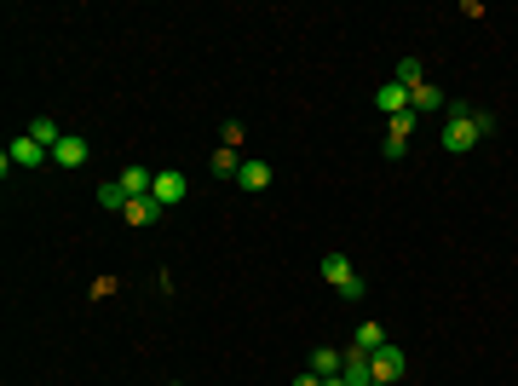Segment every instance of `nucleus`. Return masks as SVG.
Wrapping results in <instances>:
<instances>
[{
  "label": "nucleus",
  "mask_w": 518,
  "mask_h": 386,
  "mask_svg": "<svg viewBox=\"0 0 518 386\" xmlns=\"http://www.w3.org/2000/svg\"><path fill=\"white\" fill-rule=\"evenodd\" d=\"M167 386H179V381H167Z\"/></svg>",
  "instance_id": "b1692460"
},
{
  "label": "nucleus",
  "mask_w": 518,
  "mask_h": 386,
  "mask_svg": "<svg viewBox=\"0 0 518 386\" xmlns=\"http://www.w3.org/2000/svg\"><path fill=\"white\" fill-rule=\"evenodd\" d=\"M317 271H323V283H328V288H335V294H340V300H352V306H357V300H363V294H368V283H363V277H357V265H352V260H345V254H340V248H335V254H323V265H317Z\"/></svg>",
  "instance_id": "f03ea898"
},
{
  "label": "nucleus",
  "mask_w": 518,
  "mask_h": 386,
  "mask_svg": "<svg viewBox=\"0 0 518 386\" xmlns=\"http://www.w3.org/2000/svg\"><path fill=\"white\" fill-rule=\"evenodd\" d=\"M237 185H242V190H271V162H259V156H242Z\"/></svg>",
  "instance_id": "9b49d317"
},
{
  "label": "nucleus",
  "mask_w": 518,
  "mask_h": 386,
  "mask_svg": "<svg viewBox=\"0 0 518 386\" xmlns=\"http://www.w3.org/2000/svg\"><path fill=\"white\" fill-rule=\"evenodd\" d=\"M368 386H386V381H368Z\"/></svg>",
  "instance_id": "5701e85b"
},
{
  "label": "nucleus",
  "mask_w": 518,
  "mask_h": 386,
  "mask_svg": "<svg viewBox=\"0 0 518 386\" xmlns=\"http://www.w3.org/2000/svg\"><path fill=\"white\" fill-rule=\"evenodd\" d=\"M380 156H386V162H403V156H409V139H392V133H386V150H380Z\"/></svg>",
  "instance_id": "aec40b11"
},
{
  "label": "nucleus",
  "mask_w": 518,
  "mask_h": 386,
  "mask_svg": "<svg viewBox=\"0 0 518 386\" xmlns=\"http://www.w3.org/2000/svg\"><path fill=\"white\" fill-rule=\"evenodd\" d=\"M443 104H449V99H443V92L432 87V81H421V87L409 92V110H415V116H421V110H443Z\"/></svg>",
  "instance_id": "4468645a"
},
{
  "label": "nucleus",
  "mask_w": 518,
  "mask_h": 386,
  "mask_svg": "<svg viewBox=\"0 0 518 386\" xmlns=\"http://www.w3.org/2000/svg\"><path fill=\"white\" fill-rule=\"evenodd\" d=\"M340 364H345V352H335V346H317L312 352V375H323V381H335Z\"/></svg>",
  "instance_id": "f8f14e48"
},
{
  "label": "nucleus",
  "mask_w": 518,
  "mask_h": 386,
  "mask_svg": "<svg viewBox=\"0 0 518 386\" xmlns=\"http://www.w3.org/2000/svg\"><path fill=\"white\" fill-rule=\"evenodd\" d=\"M207 167H214L219 179H237V173H242V156H237V150H225V144H219V150H214V162H207Z\"/></svg>",
  "instance_id": "f3484780"
},
{
  "label": "nucleus",
  "mask_w": 518,
  "mask_h": 386,
  "mask_svg": "<svg viewBox=\"0 0 518 386\" xmlns=\"http://www.w3.org/2000/svg\"><path fill=\"white\" fill-rule=\"evenodd\" d=\"M352 346H357V352H368V358H375V352H380V346H386V329H380V323H357V334H352Z\"/></svg>",
  "instance_id": "ddd939ff"
},
{
  "label": "nucleus",
  "mask_w": 518,
  "mask_h": 386,
  "mask_svg": "<svg viewBox=\"0 0 518 386\" xmlns=\"http://www.w3.org/2000/svg\"><path fill=\"white\" fill-rule=\"evenodd\" d=\"M86 156H93V150H86V139H81V133H64V139L53 144V162H58V167H81Z\"/></svg>",
  "instance_id": "1a4fd4ad"
},
{
  "label": "nucleus",
  "mask_w": 518,
  "mask_h": 386,
  "mask_svg": "<svg viewBox=\"0 0 518 386\" xmlns=\"http://www.w3.org/2000/svg\"><path fill=\"white\" fill-rule=\"evenodd\" d=\"M184 197H190V179H184L179 167L156 173V202H162V208H173V202H184Z\"/></svg>",
  "instance_id": "39448f33"
},
{
  "label": "nucleus",
  "mask_w": 518,
  "mask_h": 386,
  "mask_svg": "<svg viewBox=\"0 0 518 386\" xmlns=\"http://www.w3.org/2000/svg\"><path fill=\"white\" fill-rule=\"evenodd\" d=\"M98 208H104V213H121V208H127V190H121V179H104V185H98Z\"/></svg>",
  "instance_id": "2eb2a0df"
},
{
  "label": "nucleus",
  "mask_w": 518,
  "mask_h": 386,
  "mask_svg": "<svg viewBox=\"0 0 518 386\" xmlns=\"http://www.w3.org/2000/svg\"><path fill=\"white\" fill-rule=\"evenodd\" d=\"M368 369H375V381H386V386H398L403 375H409V358H403V346H380L375 358H368Z\"/></svg>",
  "instance_id": "7ed1b4c3"
},
{
  "label": "nucleus",
  "mask_w": 518,
  "mask_h": 386,
  "mask_svg": "<svg viewBox=\"0 0 518 386\" xmlns=\"http://www.w3.org/2000/svg\"><path fill=\"white\" fill-rule=\"evenodd\" d=\"M340 381H345V386H368V381H375V369H368V352H357V346H345Z\"/></svg>",
  "instance_id": "6e6552de"
},
{
  "label": "nucleus",
  "mask_w": 518,
  "mask_h": 386,
  "mask_svg": "<svg viewBox=\"0 0 518 386\" xmlns=\"http://www.w3.org/2000/svg\"><path fill=\"white\" fill-rule=\"evenodd\" d=\"M29 139H35V144H46V150H53V144L64 139V133H58V122H53V116H35V122H29Z\"/></svg>",
  "instance_id": "a211bd4d"
},
{
  "label": "nucleus",
  "mask_w": 518,
  "mask_h": 386,
  "mask_svg": "<svg viewBox=\"0 0 518 386\" xmlns=\"http://www.w3.org/2000/svg\"><path fill=\"white\" fill-rule=\"evenodd\" d=\"M12 162H18V167H41V162H53V150H46V144H35L29 139V133H23V139H12Z\"/></svg>",
  "instance_id": "9d476101"
},
{
  "label": "nucleus",
  "mask_w": 518,
  "mask_h": 386,
  "mask_svg": "<svg viewBox=\"0 0 518 386\" xmlns=\"http://www.w3.org/2000/svg\"><path fill=\"white\" fill-rule=\"evenodd\" d=\"M375 104H380V116H386V122H392V116H403V110H409V87H398V81H380V87H375Z\"/></svg>",
  "instance_id": "20e7f679"
},
{
  "label": "nucleus",
  "mask_w": 518,
  "mask_h": 386,
  "mask_svg": "<svg viewBox=\"0 0 518 386\" xmlns=\"http://www.w3.org/2000/svg\"><path fill=\"white\" fill-rule=\"evenodd\" d=\"M415 127H421V116H415V110H403V116H392V122H386V133H392V139H409Z\"/></svg>",
  "instance_id": "6ab92c4d"
},
{
  "label": "nucleus",
  "mask_w": 518,
  "mask_h": 386,
  "mask_svg": "<svg viewBox=\"0 0 518 386\" xmlns=\"http://www.w3.org/2000/svg\"><path fill=\"white\" fill-rule=\"evenodd\" d=\"M323 386H345V381H340V375H335V381H323Z\"/></svg>",
  "instance_id": "4be33fe9"
},
{
  "label": "nucleus",
  "mask_w": 518,
  "mask_h": 386,
  "mask_svg": "<svg viewBox=\"0 0 518 386\" xmlns=\"http://www.w3.org/2000/svg\"><path fill=\"white\" fill-rule=\"evenodd\" d=\"M490 133H496V116L490 110H473V104H443V150L449 156H466L473 150L478 139H490Z\"/></svg>",
  "instance_id": "f257e3e1"
},
{
  "label": "nucleus",
  "mask_w": 518,
  "mask_h": 386,
  "mask_svg": "<svg viewBox=\"0 0 518 386\" xmlns=\"http://www.w3.org/2000/svg\"><path fill=\"white\" fill-rule=\"evenodd\" d=\"M294 386H323V375H312V369H305V375H294Z\"/></svg>",
  "instance_id": "412c9836"
},
{
  "label": "nucleus",
  "mask_w": 518,
  "mask_h": 386,
  "mask_svg": "<svg viewBox=\"0 0 518 386\" xmlns=\"http://www.w3.org/2000/svg\"><path fill=\"white\" fill-rule=\"evenodd\" d=\"M162 213H167V208H162L156 197H133L127 208H121V220H127V225H139V231H144V225H156Z\"/></svg>",
  "instance_id": "0eeeda50"
},
{
  "label": "nucleus",
  "mask_w": 518,
  "mask_h": 386,
  "mask_svg": "<svg viewBox=\"0 0 518 386\" xmlns=\"http://www.w3.org/2000/svg\"><path fill=\"white\" fill-rule=\"evenodd\" d=\"M121 190H127V202L133 197H156V173H150V167H139V162H133V167H121Z\"/></svg>",
  "instance_id": "423d86ee"
},
{
  "label": "nucleus",
  "mask_w": 518,
  "mask_h": 386,
  "mask_svg": "<svg viewBox=\"0 0 518 386\" xmlns=\"http://www.w3.org/2000/svg\"><path fill=\"white\" fill-rule=\"evenodd\" d=\"M392 81H398V87H421V58H398V64H392Z\"/></svg>",
  "instance_id": "dca6fc26"
}]
</instances>
